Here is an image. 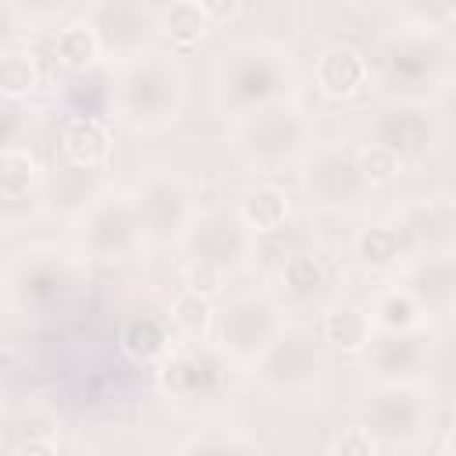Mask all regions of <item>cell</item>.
I'll return each instance as SVG.
<instances>
[{"instance_id":"1","label":"cell","mask_w":456,"mask_h":456,"mask_svg":"<svg viewBox=\"0 0 456 456\" xmlns=\"http://www.w3.org/2000/svg\"><path fill=\"white\" fill-rule=\"evenodd\" d=\"M110 114L135 135H153L182 118L189 100V75L167 50H142L128 61L107 64Z\"/></svg>"},{"instance_id":"2","label":"cell","mask_w":456,"mask_h":456,"mask_svg":"<svg viewBox=\"0 0 456 456\" xmlns=\"http://www.w3.org/2000/svg\"><path fill=\"white\" fill-rule=\"evenodd\" d=\"M292 86L296 57L281 39L246 36L228 43L214 61V100L232 118L292 96Z\"/></svg>"},{"instance_id":"3","label":"cell","mask_w":456,"mask_h":456,"mask_svg":"<svg viewBox=\"0 0 456 456\" xmlns=\"http://www.w3.org/2000/svg\"><path fill=\"white\" fill-rule=\"evenodd\" d=\"M228 146L246 171L274 175L299 164L310 153L314 125H310V114L292 96H285L232 118Z\"/></svg>"},{"instance_id":"4","label":"cell","mask_w":456,"mask_h":456,"mask_svg":"<svg viewBox=\"0 0 456 456\" xmlns=\"http://www.w3.org/2000/svg\"><path fill=\"white\" fill-rule=\"evenodd\" d=\"M378 64L388 100L435 103L442 93H449L452 82V43L449 36L399 25L385 36L378 50Z\"/></svg>"},{"instance_id":"5","label":"cell","mask_w":456,"mask_h":456,"mask_svg":"<svg viewBox=\"0 0 456 456\" xmlns=\"http://www.w3.org/2000/svg\"><path fill=\"white\" fill-rule=\"evenodd\" d=\"M82 285L78 260L50 242H36L11 256V264L0 271L4 299L21 317H50L68 306L75 289Z\"/></svg>"},{"instance_id":"6","label":"cell","mask_w":456,"mask_h":456,"mask_svg":"<svg viewBox=\"0 0 456 456\" xmlns=\"http://www.w3.org/2000/svg\"><path fill=\"white\" fill-rule=\"evenodd\" d=\"M285 324H289L285 306L271 292L246 289V292H232L221 306H214L210 342L235 370H253Z\"/></svg>"},{"instance_id":"7","label":"cell","mask_w":456,"mask_h":456,"mask_svg":"<svg viewBox=\"0 0 456 456\" xmlns=\"http://www.w3.org/2000/svg\"><path fill=\"white\" fill-rule=\"evenodd\" d=\"M378 445H417L435 428V395L424 381L370 385L360 399V420Z\"/></svg>"},{"instance_id":"8","label":"cell","mask_w":456,"mask_h":456,"mask_svg":"<svg viewBox=\"0 0 456 456\" xmlns=\"http://www.w3.org/2000/svg\"><path fill=\"white\" fill-rule=\"evenodd\" d=\"M235 381V367L214 349V342L175 338L157 360V385L178 406H207L221 399Z\"/></svg>"},{"instance_id":"9","label":"cell","mask_w":456,"mask_h":456,"mask_svg":"<svg viewBox=\"0 0 456 456\" xmlns=\"http://www.w3.org/2000/svg\"><path fill=\"white\" fill-rule=\"evenodd\" d=\"M324 370H328L324 342L306 324H285L281 335L267 346V353L253 367L256 381L281 399H296V395L314 392L321 385Z\"/></svg>"},{"instance_id":"10","label":"cell","mask_w":456,"mask_h":456,"mask_svg":"<svg viewBox=\"0 0 456 456\" xmlns=\"http://www.w3.org/2000/svg\"><path fill=\"white\" fill-rule=\"evenodd\" d=\"M178 246H182L185 264L210 267L224 278L242 271L249 264V256L256 253V239L239 221L235 207H203V210H196L192 221L185 224V232H182Z\"/></svg>"},{"instance_id":"11","label":"cell","mask_w":456,"mask_h":456,"mask_svg":"<svg viewBox=\"0 0 456 456\" xmlns=\"http://www.w3.org/2000/svg\"><path fill=\"white\" fill-rule=\"evenodd\" d=\"M299 189L310 207L349 214L370 200V185L356 167V153L346 142H321L299 160Z\"/></svg>"},{"instance_id":"12","label":"cell","mask_w":456,"mask_h":456,"mask_svg":"<svg viewBox=\"0 0 456 456\" xmlns=\"http://www.w3.org/2000/svg\"><path fill=\"white\" fill-rule=\"evenodd\" d=\"M128 200H132V210H135V221H139V232H142L146 246L178 242L185 224L200 210L192 185L171 167L146 171L135 182V189L128 192Z\"/></svg>"},{"instance_id":"13","label":"cell","mask_w":456,"mask_h":456,"mask_svg":"<svg viewBox=\"0 0 456 456\" xmlns=\"http://www.w3.org/2000/svg\"><path fill=\"white\" fill-rule=\"evenodd\" d=\"M367 142L399 157V164L428 160L442 142V121L435 103L420 100H381L367 114Z\"/></svg>"},{"instance_id":"14","label":"cell","mask_w":456,"mask_h":456,"mask_svg":"<svg viewBox=\"0 0 456 456\" xmlns=\"http://www.w3.org/2000/svg\"><path fill=\"white\" fill-rule=\"evenodd\" d=\"M75 228L82 253L93 260H128L146 246L128 192L110 185L75 217Z\"/></svg>"},{"instance_id":"15","label":"cell","mask_w":456,"mask_h":456,"mask_svg":"<svg viewBox=\"0 0 456 456\" xmlns=\"http://www.w3.org/2000/svg\"><path fill=\"white\" fill-rule=\"evenodd\" d=\"M82 21L96 36L107 64L150 50L157 36V7L142 0H93L82 7Z\"/></svg>"},{"instance_id":"16","label":"cell","mask_w":456,"mask_h":456,"mask_svg":"<svg viewBox=\"0 0 456 456\" xmlns=\"http://www.w3.org/2000/svg\"><path fill=\"white\" fill-rule=\"evenodd\" d=\"M388 221L403 235L413 256L424 253H449L456 246V203L449 192L410 196L406 203L392 207Z\"/></svg>"},{"instance_id":"17","label":"cell","mask_w":456,"mask_h":456,"mask_svg":"<svg viewBox=\"0 0 456 456\" xmlns=\"http://www.w3.org/2000/svg\"><path fill=\"white\" fill-rule=\"evenodd\" d=\"M363 370L370 385H392V381H420L431 367V342L424 331L417 335H385L374 331V338L363 346Z\"/></svg>"},{"instance_id":"18","label":"cell","mask_w":456,"mask_h":456,"mask_svg":"<svg viewBox=\"0 0 456 456\" xmlns=\"http://www.w3.org/2000/svg\"><path fill=\"white\" fill-rule=\"evenodd\" d=\"M399 285L424 306L431 321H449L456 306V256L449 253H424L413 256L399 271Z\"/></svg>"},{"instance_id":"19","label":"cell","mask_w":456,"mask_h":456,"mask_svg":"<svg viewBox=\"0 0 456 456\" xmlns=\"http://www.w3.org/2000/svg\"><path fill=\"white\" fill-rule=\"evenodd\" d=\"M314 86L328 100H353L370 86V57L356 43H328L314 57Z\"/></svg>"},{"instance_id":"20","label":"cell","mask_w":456,"mask_h":456,"mask_svg":"<svg viewBox=\"0 0 456 456\" xmlns=\"http://www.w3.org/2000/svg\"><path fill=\"white\" fill-rule=\"evenodd\" d=\"M335 289V271L328 256L314 249H296L278 267V292L289 306H314Z\"/></svg>"},{"instance_id":"21","label":"cell","mask_w":456,"mask_h":456,"mask_svg":"<svg viewBox=\"0 0 456 456\" xmlns=\"http://www.w3.org/2000/svg\"><path fill=\"white\" fill-rule=\"evenodd\" d=\"M61 153H64L68 167L100 171L114 153V139H110L107 121L68 114L64 125H61Z\"/></svg>"},{"instance_id":"22","label":"cell","mask_w":456,"mask_h":456,"mask_svg":"<svg viewBox=\"0 0 456 456\" xmlns=\"http://www.w3.org/2000/svg\"><path fill=\"white\" fill-rule=\"evenodd\" d=\"M353 256H356L360 267H367L374 274H399L413 260L410 246L403 242V235L395 232V224L388 217L356 228V235H353Z\"/></svg>"},{"instance_id":"23","label":"cell","mask_w":456,"mask_h":456,"mask_svg":"<svg viewBox=\"0 0 456 456\" xmlns=\"http://www.w3.org/2000/svg\"><path fill=\"white\" fill-rule=\"evenodd\" d=\"M367 317L374 331H385V335H417L431 328V317L424 314V306L399 281H388L370 296Z\"/></svg>"},{"instance_id":"24","label":"cell","mask_w":456,"mask_h":456,"mask_svg":"<svg viewBox=\"0 0 456 456\" xmlns=\"http://www.w3.org/2000/svg\"><path fill=\"white\" fill-rule=\"evenodd\" d=\"M235 214H239V221L249 228L253 239L274 235V232H281V228L289 224V217H292V196H289V189L278 185V182H256V185H249V189L242 192V200L235 203Z\"/></svg>"},{"instance_id":"25","label":"cell","mask_w":456,"mask_h":456,"mask_svg":"<svg viewBox=\"0 0 456 456\" xmlns=\"http://www.w3.org/2000/svg\"><path fill=\"white\" fill-rule=\"evenodd\" d=\"M107 185L96 182V171H78V167H57V175L43 178V207L57 210V214H71L78 217Z\"/></svg>"},{"instance_id":"26","label":"cell","mask_w":456,"mask_h":456,"mask_svg":"<svg viewBox=\"0 0 456 456\" xmlns=\"http://www.w3.org/2000/svg\"><path fill=\"white\" fill-rule=\"evenodd\" d=\"M321 342L338 349V353H363V346L374 338V324L367 317V306L360 303H331L324 314H321Z\"/></svg>"},{"instance_id":"27","label":"cell","mask_w":456,"mask_h":456,"mask_svg":"<svg viewBox=\"0 0 456 456\" xmlns=\"http://www.w3.org/2000/svg\"><path fill=\"white\" fill-rule=\"evenodd\" d=\"M171 342H175V335H171L167 321L157 314H128L118 328V349L132 363H157Z\"/></svg>"},{"instance_id":"28","label":"cell","mask_w":456,"mask_h":456,"mask_svg":"<svg viewBox=\"0 0 456 456\" xmlns=\"http://www.w3.org/2000/svg\"><path fill=\"white\" fill-rule=\"evenodd\" d=\"M43 164L28 146H11L0 150V207L4 203H21L43 192Z\"/></svg>"},{"instance_id":"29","label":"cell","mask_w":456,"mask_h":456,"mask_svg":"<svg viewBox=\"0 0 456 456\" xmlns=\"http://www.w3.org/2000/svg\"><path fill=\"white\" fill-rule=\"evenodd\" d=\"M210 21L200 11V0H175L157 7V36H164L175 50H192L207 39Z\"/></svg>"},{"instance_id":"30","label":"cell","mask_w":456,"mask_h":456,"mask_svg":"<svg viewBox=\"0 0 456 456\" xmlns=\"http://www.w3.org/2000/svg\"><path fill=\"white\" fill-rule=\"evenodd\" d=\"M53 57L57 64L68 71V75H86V71H96L103 64V53H100V43L96 36L89 32V25L82 18L68 21L57 36H53Z\"/></svg>"},{"instance_id":"31","label":"cell","mask_w":456,"mask_h":456,"mask_svg":"<svg viewBox=\"0 0 456 456\" xmlns=\"http://www.w3.org/2000/svg\"><path fill=\"white\" fill-rule=\"evenodd\" d=\"M210 324H214V303L192 292H178L167 306V328L175 338L185 342H210Z\"/></svg>"},{"instance_id":"32","label":"cell","mask_w":456,"mask_h":456,"mask_svg":"<svg viewBox=\"0 0 456 456\" xmlns=\"http://www.w3.org/2000/svg\"><path fill=\"white\" fill-rule=\"evenodd\" d=\"M43 82V68H39V57L32 50H7L0 53V96L7 100H28Z\"/></svg>"},{"instance_id":"33","label":"cell","mask_w":456,"mask_h":456,"mask_svg":"<svg viewBox=\"0 0 456 456\" xmlns=\"http://www.w3.org/2000/svg\"><path fill=\"white\" fill-rule=\"evenodd\" d=\"M175 456H260V445L242 435V431H232V428H207V431H196L189 435Z\"/></svg>"},{"instance_id":"34","label":"cell","mask_w":456,"mask_h":456,"mask_svg":"<svg viewBox=\"0 0 456 456\" xmlns=\"http://www.w3.org/2000/svg\"><path fill=\"white\" fill-rule=\"evenodd\" d=\"M64 103L75 118H100L103 121V110H110V75H103L100 82H96V71L68 75Z\"/></svg>"},{"instance_id":"35","label":"cell","mask_w":456,"mask_h":456,"mask_svg":"<svg viewBox=\"0 0 456 456\" xmlns=\"http://www.w3.org/2000/svg\"><path fill=\"white\" fill-rule=\"evenodd\" d=\"M353 153H356V167H360L363 182L370 185V192L381 189V185H388V182H395V178L403 175L399 157H392L388 150H381V146H374V142H363V146H356Z\"/></svg>"},{"instance_id":"36","label":"cell","mask_w":456,"mask_h":456,"mask_svg":"<svg viewBox=\"0 0 456 456\" xmlns=\"http://www.w3.org/2000/svg\"><path fill=\"white\" fill-rule=\"evenodd\" d=\"M28 125H32L28 103L0 96V150H11V146H25L21 139H25Z\"/></svg>"},{"instance_id":"37","label":"cell","mask_w":456,"mask_h":456,"mask_svg":"<svg viewBox=\"0 0 456 456\" xmlns=\"http://www.w3.org/2000/svg\"><path fill=\"white\" fill-rule=\"evenodd\" d=\"M331 456H381V445L363 424H346L331 438Z\"/></svg>"},{"instance_id":"38","label":"cell","mask_w":456,"mask_h":456,"mask_svg":"<svg viewBox=\"0 0 456 456\" xmlns=\"http://www.w3.org/2000/svg\"><path fill=\"white\" fill-rule=\"evenodd\" d=\"M11 456H86V452L78 442H64L53 435H28L11 449Z\"/></svg>"},{"instance_id":"39","label":"cell","mask_w":456,"mask_h":456,"mask_svg":"<svg viewBox=\"0 0 456 456\" xmlns=\"http://www.w3.org/2000/svg\"><path fill=\"white\" fill-rule=\"evenodd\" d=\"M25 32H28V11L21 4H4L0 0V53L14 50Z\"/></svg>"},{"instance_id":"40","label":"cell","mask_w":456,"mask_h":456,"mask_svg":"<svg viewBox=\"0 0 456 456\" xmlns=\"http://www.w3.org/2000/svg\"><path fill=\"white\" fill-rule=\"evenodd\" d=\"M200 11L210 21V28H228L232 21H239L246 14V4H239V0H200Z\"/></svg>"},{"instance_id":"41","label":"cell","mask_w":456,"mask_h":456,"mask_svg":"<svg viewBox=\"0 0 456 456\" xmlns=\"http://www.w3.org/2000/svg\"><path fill=\"white\" fill-rule=\"evenodd\" d=\"M420 456H452V438H449V431H442L438 442L428 445V452H420Z\"/></svg>"},{"instance_id":"42","label":"cell","mask_w":456,"mask_h":456,"mask_svg":"<svg viewBox=\"0 0 456 456\" xmlns=\"http://www.w3.org/2000/svg\"><path fill=\"white\" fill-rule=\"evenodd\" d=\"M0 331H4V314H0Z\"/></svg>"},{"instance_id":"43","label":"cell","mask_w":456,"mask_h":456,"mask_svg":"<svg viewBox=\"0 0 456 456\" xmlns=\"http://www.w3.org/2000/svg\"><path fill=\"white\" fill-rule=\"evenodd\" d=\"M0 228H4V210H0Z\"/></svg>"}]
</instances>
